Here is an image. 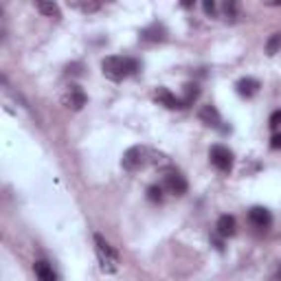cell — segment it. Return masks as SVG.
Segmentation results:
<instances>
[{
  "instance_id": "cell-2",
  "label": "cell",
  "mask_w": 281,
  "mask_h": 281,
  "mask_svg": "<svg viewBox=\"0 0 281 281\" xmlns=\"http://www.w3.org/2000/svg\"><path fill=\"white\" fill-rule=\"evenodd\" d=\"M95 244H97V257H99L101 270H104V273H116V264H119L116 250L112 248L99 233H95Z\"/></svg>"
},
{
  "instance_id": "cell-1",
  "label": "cell",
  "mask_w": 281,
  "mask_h": 281,
  "mask_svg": "<svg viewBox=\"0 0 281 281\" xmlns=\"http://www.w3.org/2000/svg\"><path fill=\"white\" fill-rule=\"evenodd\" d=\"M139 68H141V64L134 57H123V55H110V57H106L101 62L104 75L112 81H121V79L130 77V75L139 73Z\"/></svg>"
},
{
  "instance_id": "cell-3",
  "label": "cell",
  "mask_w": 281,
  "mask_h": 281,
  "mask_svg": "<svg viewBox=\"0 0 281 281\" xmlns=\"http://www.w3.org/2000/svg\"><path fill=\"white\" fill-rule=\"evenodd\" d=\"M187 187H189L187 178L178 169L169 167V169L163 171V189H167L169 193H173V196H182V193H187Z\"/></svg>"
},
{
  "instance_id": "cell-17",
  "label": "cell",
  "mask_w": 281,
  "mask_h": 281,
  "mask_svg": "<svg viewBox=\"0 0 281 281\" xmlns=\"http://www.w3.org/2000/svg\"><path fill=\"white\" fill-rule=\"evenodd\" d=\"M281 51V31H277V33H273L268 38V42H266V55H277Z\"/></svg>"
},
{
  "instance_id": "cell-11",
  "label": "cell",
  "mask_w": 281,
  "mask_h": 281,
  "mask_svg": "<svg viewBox=\"0 0 281 281\" xmlns=\"http://www.w3.org/2000/svg\"><path fill=\"white\" fill-rule=\"evenodd\" d=\"M237 93L242 95V97H246V99H250V97H255L259 93V88H262V84H259L257 79H253V77H244V79H239L237 81Z\"/></svg>"
},
{
  "instance_id": "cell-15",
  "label": "cell",
  "mask_w": 281,
  "mask_h": 281,
  "mask_svg": "<svg viewBox=\"0 0 281 281\" xmlns=\"http://www.w3.org/2000/svg\"><path fill=\"white\" fill-rule=\"evenodd\" d=\"M198 97H200V88H198V84H187L185 86V97H182V108H189Z\"/></svg>"
},
{
  "instance_id": "cell-7",
  "label": "cell",
  "mask_w": 281,
  "mask_h": 281,
  "mask_svg": "<svg viewBox=\"0 0 281 281\" xmlns=\"http://www.w3.org/2000/svg\"><path fill=\"white\" fill-rule=\"evenodd\" d=\"M248 222L255 228H268L273 224V216H270V211L266 207H253L248 211Z\"/></svg>"
},
{
  "instance_id": "cell-4",
  "label": "cell",
  "mask_w": 281,
  "mask_h": 281,
  "mask_svg": "<svg viewBox=\"0 0 281 281\" xmlns=\"http://www.w3.org/2000/svg\"><path fill=\"white\" fill-rule=\"evenodd\" d=\"M209 158H211V165L220 171H231L233 167V152L228 150L226 145H213L211 152H209Z\"/></svg>"
},
{
  "instance_id": "cell-8",
  "label": "cell",
  "mask_w": 281,
  "mask_h": 281,
  "mask_svg": "<svg viewBox=\"0 0 281 281\" xmlns=\"http://www.w3.org/2000/svg\"><path fill=\"white\" fill-rule=\"evenodd\" d=\"M165 38H167V29L161 22L150 24V27H145L141 31V40H145V42H163Z\"/></svg>"
},
{
  "instance_id": "cell-21",
  "label": "cell",
  "mask_w": 281,
  "mask_h": 281,
  "mask_svg": "<svg viewBox=\"0 0 281 281\" xmlns=\"http://www.w3.org/2000/svg\"><path fill=\"white\" fill-rule=\"evenodd\" d=\"M279 123H281V110H275L273 114H270V121H268V125H270V127H273V130H275V127H277Z\"/></svg>"
},
{
  "instance_id": "cell-13",
  "label": "cell",
  "mask_w": 281,
  "mask_h": 281,
  "mask_svg": "<svg viewBox=\"0 0 281 281\" xmlns=\"http://www.w3.org/2000/svg\"><path fill=\"white\" fill-rule=\"evenodd\" d=\"M33 270H35V277H38V281H57V277H55L53 268L47 264V262H35L33 264Z\"/></svg>"
},
{
  "instance_id": "cell-23",
  "label": "cell",
  "mask_w": 281,
  "mask_h": 281,
  "mask_svg": "<svg viewBox=\"0 0 281 281\" xmlns=\"http://www.w3.org/2000/svg\"><path fill=\"white\" fill-rule=\"evenodd\" d=\"M277 281H281V264H279V270H277Z\"/></svg>"
},
{
  "instance_id": "cell-12",
  "label": "cell",
  "mask_w": 281,
  "mask_h": 281,
  "mask_svg": "<svg viewBox=\"0 0 281 281\" xmlns=\"http://www.w3.org/2000/svg\"><path fill=\"white\" fill-rule=\"evenodd\" d=\"M198 116H200L202 123H207L211 127H220V123H222V116H220L216 106H202L200 112H198Z\"/></svg>"
},
{
  "instance_id": "cell-16",
  "label": "cell",
  "mask_w": 281,
  "mask_h": 281,
  "mask_svg": "<svg viewBox=\"0 0 281 281\" xmlns=\"http://www.w3.org/2000/svg\"><path fill=\"white\" fill-rule=\"evenodd\" d=\"M222 13L226 16V20L235 22V20L239 18V2L237 0H226V2L222 4Z\"/></svg>"
},
{
  "instance_id": "cell-20",
  "label": "cell",
  "mask_w": 281,
  "mask_h": 281,
  "mask_svg": "<svg viewBox=\"0 0 281 281\" xmlns=\"http://www.w3.org/2000/svg\"><path fill=\"white\" fill-rule=\"evenodd\" d=\"M202 9H204V13H207V16H216V2H213V0H204Z\"/></svg>"
},
{
  "instance_id": "cell-14",
  "label": "cell",
  "mask_w": 281,
  "mask_h": 281,
  "mask_svg": "<svg viewBox=\"0 0 281 281\" xmlns=\"http://www.w3.org/2000/svg\"><path fill=\"white\" fill-rule=\"evenodd\" d=\"M35 7H38V11L42 13V16L62 18V11H59V7H57L55 2H51V0H38V2H35Z\"/></svg>"
},
{
  "instance_id": "cell-18",
  "label": "cell",
  "mask_w": 281,
  "mask_h": 281,
  "mask_svg": "<svg viewBox=\"0 0 281 281\" xmlns=\"http://www.w3.org/2000/svg\"><path fill=\"white\" fill-rule=\"evenodd\" d=\"M147 200H152V202H161V200H163V187L152 185L150 189H147Z\"/></svg>"
},
{
  "instance_id": "cell-9",
  "label": "cell",
  "mask_w": 281,
  "mask_h": 281,
  "mask_svg": "<svg viewBox=\"0 0 281 281\" xmlns=\"http://www.w3.org/2000/svg\"><path fill=\"white\" fill-rule=\"evenodd\" d=\"M216 231L220 237H233L235 231H237V222H235L233 216H220L218 224H216Z\"/></svg>"
},
{
  "instance_id": "cell-22",
  "label": "cell",
  "mask_w": 281,
  "mask_h": 281,
  "mask_svg": "<svg viewBox=\"0 0 281 281\" xmlns=\"http://www.w3.org/2000/svg\"><path fill=\"white\" fill-rule=\"evenodd\" d=\"M270 147H273V150H281V134H275L273 139H270Z\"/></svg>"
},
{
  "instance_id": "cell-10",
  "label": "cell",
  "mask_w": 281,
  "mask_h": 281,
  "mask_svg": "<svg viewBox=\"0 0 281 281\" xmlns=\"http://www.w3.org/2000/svg\"><path fill=\"white\" fill-rule=\"evenodd\" d=\"M156 101L161 106H165V108H169V110H176V108H182V99H178L173 93H169L167 88H158L156 90Z\"/></svg>"
},
{
  "instance_id": "cell-6",
  "label": "cell",
  "mask_w": 281,
  "mask_h": 281,
  "mask_svg": "<svg viewBox=\"0 0 281 281\" xmlns=\"http://www.w3.org/2000/svg\"><path fill=\"white\" fill-rule=\"evenodd\" d=\"M64 106L70 110H81L86 106V101H88V97L84 95V90L79 88V86H70L68 90H66V95L62 97Z\"/></svg>"
},
{
  "instance_id": "cell-19",
  "label": "cell",
  "mask_w": 281,
  "mask_h": 281,
  "mask_svg": "<svg viewBox=\"0 0 281 281\" xmlns=\"http://www.w3.org/2000/svg\"><path fill=\"white\" fill-rule=\"evenodd\" d=\"M77 7H79L84 13H93V11H97V9L101 7V4H99V2H77Z\"/></svg>"
},
{
  "instance_id": "cell-5",
  "label": "cell",
  "mask_w": 281,
  "mask_h": 281,
  "mask_svg": "<svg viewBox=\"0 0 281 281\" xmlns=\"http://www.w3.org/2000/svg\"><path fill=\"white\" fill-rule=\"evenodd\" d=\"M145 156H147L145 147L134 145V147H130V150L123 154V158H121V165H123V169H127V171H136L143 163H145Z\"/></svg>"
}]
</instances>
